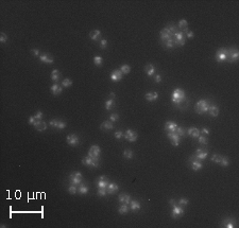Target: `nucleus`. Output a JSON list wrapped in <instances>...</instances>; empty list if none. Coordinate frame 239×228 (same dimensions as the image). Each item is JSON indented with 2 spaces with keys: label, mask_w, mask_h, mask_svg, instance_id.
I'll use <instances>...</instances> for the list:
<instances>
[{
  "label": "nucleus",
  "mask_w": 239,
  "mask_h": 228,
  "mask_svg": "<svg viewBox=\"0 0 239 228\" xmlns=\"http://www.w3.org/2000/svg\"><path fill=\"white\" fill-rule=\"evenodd\" d=\"M171 101L173 104H176V106L181 107L182 105H187L188 102L186 100V96H185V92H184L183 89L181 88H176L173 90L171 96Z\"/></svg>",
  "instance_id": "1"
},
{
  "label": "nucleus",
  "mask_w": 239,
  "mask_h": 228,
  "mask_svg": "<svg viewBox=\"0 0 239 228\" xmlns=\"http://www.w3.org/2000/svg\"><path fill=\"white\" fill-rule=\"evenodd\" d=\"M209 105H210V103H209L207 100H200V101L197 103V105H196L194 110L198 112V114H204V112H207Z\"/></svg>",
  "instance_id": "2"
},
{
  "label": "nucleus",
  "mask_w": 239,
  "mask_h": 228,
  "mask_svg": "<svg viewBox=\"0 0 239 228\" xmlns=\"http://www.w3.org/2000/svg\"><path fill=\"white\" fill-rule=\"evenodd\" d=\"M172 38H173V41H174L176 46H184L185 45V41H186V39H185L184 32H182V31H178V32H176V33L173 34Z\"/></svg>",
  "instance_id": "3"
},
{
  "label": "nucleus",
  "mask_w": 239,
  "mask_h": 228,
  "mask_svg": "<svg viewBox=\"0 0 239 228\" xmlns=\"http://www.w3.org/2000/svg\"><path fill=\"white\" fill-rule=\"evenodd\" d=\"M69 181L71 183V185L79 186L83 181V175L80 172H72L69 175Z\"/></svg>",
  "instance_id": "4"
},
{
  "label": "nucleus",
  "mask_w": 239,
  "mask_h": 228,
  "mask_svg": "<svg viewBox=\"0 0 239 228\" xmlns=\"http://www.w3.org/2000/svg\"><path fill=\"white\" fill-rule=\"evenodd\" d=\"M82 164L84 166H89V167L97 168V167H99V158H93L90 157L89 155H87L85 157H83Z\"/></svg>",
  "instance_id": "5"
},
{
  "label": "nucleus",
  "mask_w": 239,
  "mask_h": 228,
  "mask_svg": "<svg viewBox=\"0 0 239 228\" xmlns=\"http://www.w3.org/2000/svg\"><path fill=\"white\" fill-rule=\"evenodd\" d=\"M184 208L183 207H181L180 205H174L172 206V210H171V217H173V219H178V217H181L182 215L184 214Z\"/></svg>",
  "instance_id": "6"
},
{
  "label": "nucleus",
  "mask_w": 239,
  "mask_h": 228,
  "mask_svg": "<svg viewBox=\"0 0 239 228\" xmlns=\"http://www.w3.org/2000/svg\"><path fill=\"white\" fill-rule=\"evenodd\" d=\"M228 60L230 63H236L239 58V51L236 48H232L231 50H228Z\"/></svg>",
  "instance_id": "7"
},
{
  "label": "nucleus",
  "mask_w": 239,
  "mask_h": 228,
  "mask_svg": "<svg viewBox=\"0 0 239 228\" xmlns=\"http://www.w3.org/2000/svg\"><path fill=\"white\" fill-rule=\"evenodd\" d=\"M228 52L226 49H224V48L219 49L216 53V60H218L219 63L225 62V60H228Z\"/></svg>",
  "instance_id": "8"
},
{
  "label": "nucleus",
  "mask_w": 239,
  "mask_h": 228,
  "mask_svg": "<svg viewBox=\"0 0 239 228\" xmlns=\"http://www.w3.org/2000/svg\"><path fill=\"white\" fill-rule=\"evenodd\" d=\"M167 136H168L169 140L171 141V144L174 146H178L181 142V137L179 135L176 134V132H168L167 133Z\"/></svg>",
  "instance_id": "9"
},
{
  "label": "nucleus",
  "mask_w": 239,
  "mask_h": 228,
  "mask_svg": "<svg viewBox=\"0 0 239 228\" xmlns=\"http://www.w3.org/2000/svg\"><path fill=\"white\" fill-rule=\"evenodd\" d=\"M221 226L225 228H234L237 227V222L233 217H226L221 222Z\"/></svg>",
  "instance_id": "10"
},
{
  "label": "nucleus",
  "mask_w": 239,
  "mask_h": 228,
  "mask_svg": "<svg viewBox=\"0 0 239 228\" xmlns=\"http://www.w3.org/2000/svg\"><path fill=\"white\" fill-rule=\"evenodd\" d=\"M189 161L191 162V169H192L194 171H200V170L203 168V165H202L201 160L197 159L194 156H191Z\"/></svg>",
  "instance_id": "11"
},
{
  "label": "nucleus",
  "mask_w": 239,
  "mask_h": 228,
  "mask_svg": "<svg viewBox=\"0 0 239 228\" xmlns=\"http://www.w3.org/2000/svg\"><path fill=\"white\" fill-rule=\"evenodd\" d=\"M124 137L127 139L128 141L134 142L135 140H137V138H138V134L135 133L134 131H132V130H128V131L124 133Z\"/></svg>",
  "instance_id": "12"
},
{
  "label": "nucleus",
  "mask_w": 239,
  "mask_h": 228,
  "mask_svg": "<svg viewBox=\"0 0 239 228\" xmlns=\"http://www.w3.org/2000/svg\"><path fill=\"white\" fill-rule=\"evenodd\" d=\"M66 141H67V143L69 146H75L80 143V139H79V137L75 134H71V135H68L67 137H66Z\"/></svg>",
  "instance_id": "13"
},
{
  "label": "nucleus",
  "mask_w": 239,
  "mask_h": 228,
  "mask_svg": "<svg viewBox=\"0 0 239 228\" xmlns=\"http://www.w3.org/2000/svg\"><path fill=\"white\" fill-rule=\"evenodd\" d=\"M96 183H97V187L98 188H104V189H106L107 185L111 183V181L108 180V178L106 177V176H100V177H98L97 178Z\"/></svg>",
  "instance_id": "14"
},
{
  "label": "nucleus",
  "mask_w": 239,
  "mask_h": 228,
  "mask_svg": "<svg viewBox=\"0 0 239 228\" xmlns=\"http://www.w3.org/2000/svg\"><path fill=\"white\" fill-rule=\"evenodd\" d=\"M101 153V150L98 146H91L89 151H88V155L93 158H99Z\"/></svg>",
  "instance_id": "15"
},
{
  "label": "nucleus",
  "mask_w": 239,
  "mask_h": 228,
  "mask_svg": "<svg viewBox=\"0 0 239 228\" xmlns=\"http://www.w3.org/2000/svg\"><path fill=\"white\" fill-rule=\"evenodd\" d=\"M160 36H161V41L162 43H164V41H168V39H170V38H172V35L171 32L167 29V28H164L163 30L161 31V33H160Z\"/></svg>",
  "instance_id": "16"
},
{
  "label": "nucleus",
  "mask_w": 239,
  "mask_h": 228,
  "mask_svg": "<svg viewBox=\"0 0 239 228\" xmlns=\"http://www.w3.org/2000/svg\"><path fill=\"white\" fill-rule=\"evenodd\" d=\"M207 155H208L207 151H205V150H203V149H197V151H196V153H194V156L197 158V159H199V160H204V159L207 157Z\"/></svg>",
  "instance_id": "17"
},
{
  "label": "nucleus",
  "mask_w": 239,
  "mask_h": 228,
  "mask_svg": "<svg viewBox=\"0 0 239 228\" xmlns=\"http://www.w3.org/2000/svg\"><path fill=\"white\" fill-rule=\"evenodd\" d=\"M122 78H124V73L120 71V69H116V70H114L112 72V74H111V80H112L113 82H118V81H120Z\"/></svg>",
  "instance_id": "18"
},
{
  "label": "nucleus",
  "mask_w": 239,
  "mask_h": 228,
  "mask_svg": "<svg viewBox=\"0 0 239 228\" xmlns=\"http://www.w3.org/2000/svg\"><path fill=\"white\" fill-rule=\"evenodd\" d=\"M118 190H119V186L115 183H109L107 185V187H106V192H107V194H109V195L117 193V191Z\"/></svg>",
  "instance_id": "19"
},
{
  "label": "nucleus",
  "mask_w": 239,
  "mask_h": 228,
  "mask_svg": "<svg viewBox=\"0 0 239 228\" xmlns=\"http://www.w3.org/2000/svg\"><path fill=\"white\" fill-rule=\"evenodd\" d=\"M178 128V124L174 121H167L165 123V131L167 132H176Z\"/></svg>",
  "instance_id": "20"
},
{
  "label": "nucleus",
  "mask_w": 239,
  "mask_h": 228,
  "mask_svg": "<svg viewBox=\"0 0 239 228\" xmlns=\"http://www.w3.org/2000/svg\"><path fill=\"white\" fill-rule=\"evenodd\" d=\"M50 90H51V92H52L54 96H57V94H62V91H63V86L60 85L59 83H55V84H53L52 86L50 87Z\"/></svg>",
  "instance_id": "21"
},
{
  "label": "nucleus",
  "mask_w": 239,
  "mask_h": 228,
  "mask_svg": "<svg viewBox=\"0 0 239 228\" xmlns=\"http://www.w3.org/2000/svg\"><path fill=\"white\" fill-rule=\"evenodd\" d=\"M39 60L44 64H52L54 60H53L52 56L49 55L48 53H44V54H41V56H39Z\"/></svg>",
  "instance_id": "22"
},
{
  "label": "nucleus",
  "mask_w": 239,
  "mask_h": 228,
  "mask_svg": "<svg viewBox=\"0 0 239 228\" xmlns=\"http://www.w3.org/2000/svg\"><path fill=\"white\" fill-rule=\"evenodd\" d=\"M207 112H208L209 115L212 117H214V118H216L218 115H219V108H218V106H216V105H213L210 104L208 107V110H207Z\"/></svg>",
  "instance_id": "23"
},
{
  "label": "nucleus",
  "mask_w": 239,
  "mask_h": 228,
  "mask_svg": "<svg viewBox=\"0 0 239 228\" xmlns=\"http://www.w3.org/2000/svg\"><path fill=\"white\" fill-rule=\"evenodd\" d=\"M34 127H35V130L38 132H44L47 128V124L44 122V121H41V120H39V121H36L35 123H34L33 125Z\"/></svg>",
  "instance_id": "24"
},
{
  "label": "nucleus",
  "mask_w": 239,
  "mask_h": 228,
  "mask_svg": "<svg viewBox=\"0 0 239 228\" xmlns=\"http://www.w3.org/2000/svg\"><path fill=\"white\" fill-rule=\"evenodd\" d=\"M187 133H188V135L190 136V137H192V138H198L199 136H200V130H198L197 127H190V128H188V131H187Z\"/></svg>",
  "instance_id": "25"
},
{
  "label": "nucleus",
  "mask_w": 239,
  "mask_h": 228,
  "mask_svg": "<svg viewBox=\"0 0 239 228\" xmlns=\"http://www.w3.org/2000/svg\"><path fill=\"white\" fill-rule=\"evenodd\" d=\"M142 208L140 206V203L137 202V201H131L130 202V210L133 211V212H136V211H139Z\"/></svg>",
  "instance_id": "26"
},
{
  "label": "nucleus",
  "mask_w": 239,
  "mask_h": 228,
  "mask_svg": "<svg viewBox=\"0 0 239 228\" xmlns=\"http://www.w3.org/2000/svg\"><path fill=\"white\" fill-rule=\"evenodd\" d=\"M89 37L91 41H101V32L99 30H93L91 32L89 33Z\"/></svg>",
  "instance_id": "27"
},
{
  "label": "nucleus",
  "mask_w": 239,
  "mask_h": 228,
  "mask_svg": "<svg viewBox=\"0 0 239 228\" xmlns=\"http://www.w3.org/2000/svg\"><path fill=\"white\" fill-rule=\"evenodd\" d=\"M119 202L122 203V204H127V205H129L130 202H131V196L129 194H127V193H121V194L119 195Z\"/></svg>",
  "instance_id": "28"
},
{
  "label": "nucleus",
  "mask_w": 239,
  "mask_h": 228,
  "mask_svg": "<svg viewBox=\"0 0 239 228\" xmlns=\"http://www.w3.org/2000/svg\"><path fill=\"white\" fill-rule=\"evenodd\" d=\"M145 72L147 73L148 76H153L155 73V67H154L152 64H148L146 67H145Z\"/></svg>",
  "instance_id": "29"
},
{
  "label": "nucleus",
  "mask_w": 239,
  "mask_h": 228,
  "mask_svg": "<svg viewBox=\"0 0 239 228\" xmlns=\"http://www.w3.org/2000/svg\"><path fill=\"white\" fill-rule=\"evenodd\" d=\"M145 98H146L147 101H150V102L156 101L157 99H158V94L157 92H148L145 96Z\"/></svg>",
  "instance_id": "30"
},
{
  "label": "nucleus",
  "mask_w": 239,
  "mask_h": 228,
  "mask_svg": "<svg viewBox=\"0 0 239 228\" xmlns=\"http://www.w3.org/2000/svg\"><path fill=\"white\" fill-rule=\"evenodd\" d=\"M113 127H114V125H113L112 121H104V122L100 125L101 130H104V131H109V130H113Z\"/></svg>",
  "instance_id": "31"
},
{
  "label": "nucleus",
  "mask_w": 239,
  "mask_h": 228,
  "mask_svg": "<svg viewBox=\"0 0 239 228\" xmlns=\"http://www.w3.org/2000/svg\"><path fill=\"white\" fill-rule=\"evenodd\" d=\"M61 79V72L57 69H54V70H52V72H51V80L52 81H54L55 83H57L59 81H60Z\"/></svg>",
  "instance_id": "32"
},
{
  "label": "nucleus",
  "mask_w": 239,
  "mask_h": 228,
  "mask_svg": "<svg viewBox=\"0 0 239 228\" xmlns=\"http://www.w3.org/2000/svg\"><path fill=\"white\" fill-rule=\"evenodd\" d=\"M78 193L79 194H82V195L87 194V193H88V187H86L84 183H81L78 187Z\"/></svg>",
  "instance_id": "33"
},
{
  "label": "nucleus",
  "mask_w": 239,
  "mask_h": 228,
  "mask_svg": "<svg viewBox=\"0 0 239 228\" xmlns=\"http://www.w3.org/2000/svg\"><path fill=\"white\" fill-rule=\"evenodd\" d=\"M179 28L182 30V32L187 31L188 30V21L185 20V19H181L179 21Z\"/></svg>",
  "instance_id": "34"
},
{
  "label": "nucleus",
  "mask_w": 239,
  "mask_h": 228,
  "mask_svg": "<svg viewBox=\"0 0 239 228\" xmlns=\"http://www.w3.org/2000/svg\"><path fill=\"white\" fill-rule=\"evenodd\" d=\"M163 45L168 49H171V48H174V47H176V44H174L173 38H170V39H168V41H164V43H163Z\"/></svg>",
  "instance_id": "35"
},
{
  "label": "nucleus",
  "mask_w": 239,
  "mask_h": 228,
  "mask_svg": "<svg viewBox=\"0 0 239 228\" xmlns=\"http://www.w3.org/2000/svg\"><path fill=\"white\" fill-rule=\"evenodd\" d=\"M129 206L127 205V204H124V205H121L118 208V212L120 213V214H127L128 212H129Z\"/></svg>",
  "instance_id": "36"
},
{
  "label": "nucleus",
  "mask_w": 239,
  "mask_h": 228,
  "mask_svg": "<svg viewBox=\"0 0 239 228\" xmlns=\"http://www.w3.org/2000/svg\"><path fill=\"white\" fill-rule=\"evenodd\" d=\"M198 141L200 144H202V146H207V143H208V139L206 138L205 136H203V135H200L198 137Z\"/></svg>",
  "instance_id": "37"
},
{
  "label": "nucleus",
  "mask_w": 239,
  "mask_h": 228,
  "mask_svg": "<svg viewBox=\"0 0 239 228\" xmlns=\"http://www.w3.org/2000/svg\"><path fill=\"white\" fill-rule=\"evenodd\" d=\"M114 105H115L114 100H113V99H109V100H107V101L105 102V109H106V110H111V109L114 107Z\"/></svg>",
  "instance_id": "38"
},
{
  "label": "nucleus",
  "mask_w": 239,
  "mask_h": 228,
  "mask_svg": "<svg viewBox=\"0 0 239 228\" xmlns=\"http://www.w3.org/2000/svg\"><path fill=\"white\" fill-rule=\"evenodd\" d=\"M188 204H189V199H188V198H185V197L180 198L179 203H178V205H180L181 207H183V208H185Z\"/></svg>",
  "instance_id": "39"
},
{
  "label": "nucleus",
  "mask_w": 239,
  "mask_h": 228,
  "mask_svg": "<svg viewBox=\"0 0 239 228\" xmlns=\"http://www.w3.org/2000/svg\"><path fill=\"white\" fill-rule=\"evenodd\" d=\"M120 71H121L124 74H128V73L131 71V67H130L129 65H122V66L120 67Z\"/></svg>",
  "instance_id": "40"
},
{
  "label": "nucleus",
  "mask_w": 239,
  "mask_h": 228,
  "mask_svg": "<svg viewBox=\"0 0 239 228\" xmlns=\"http://www.w3.org/2000/svg\"><path fill=\"white\" fill-rule=\"evenodd\" d=\"M68 192H69L70 194H75V193H78V186H75V185H70V186L68 187Z\"/></svg>",
  "instance_id": "41"
},
{
  "label": "nucleus",
  "mask_w": 239,
  "mask_h": 228,
  "mask_svg": "<svg viewBox=\"0 0 239 228\" xmlns=\"http://www.w3.org/2000/svg\"><path fill=\"white\" fill-rule=\"evenodd\" d=\"M97 194H98V196H100V197H104L105 195H107L106 189H104V188H98Z\"/></svg>",
  "instance_id": "42"
},
{
  "label": "nucleus",
  "mask_w": 239,
  "mask_h": 228,
  "mask_svg": "<svg viewBox=\"0 0 239 228\" xmlns=\"http://www.w3.org/2000/svg\"><path fill=\"white\" fill-rule=\"evenodd\" d=\"M93 63H95V65L96 66H101L102 65V63H103V58L101 57V56L97 55L93 57Z\"/></svg>",
  "instance_id": "43"
},
{
  "label": "nucleus",
  "mask_w": 239,
  "mask_h": 228,
  "mask_svg": "<svg viewBox=\"0 0 239 228\" xmlns=\"http://www.w3.org/2000/svg\"><path fill=\"white\" fill-rule=\"evenodd\" d=\"M124 157L126 159H132L133 158V152L131 150H126L124 152Z\"/></svg>",
  "instance_id": "44"
},
{
  "label": "nucleus",
  "mask_w": 239,
  "mask_h": 228,
  "mask_svg": "<svg viewBox=\"0 0 239 228\" xmlns=\"http://www.w3.org/2000/svg\"><path fill=\"white\" fill-rule=\"evenodd\" d=\"M210 159H212V161H214V162L220 165V161H221V159H222V156L219 155V154H215V155H213V157L210 158Z\"/></svg>",
  "instance_id": "45"
},
{
  "label": "nucleus",
  "mask_w": 239,
  "mask_h": 228,
  "mask_svg": "<svg viewBox=\"0 0 239 228\" xmlns=\"http://www.w3.org/2000/svg\"><path fill=\"white\" fill-rule=\"evenodd\" d=\"M176 133L178 135H179L180 137H183V136H185V134H186V131H185V128H184V127L178 126V128H176Z\"/></svg>",
  "instance_id": "46"
},
{
  "label": "nucleus",
  "mask_w": 239,
  "mask_h": 228,
  "mask_svg": "<svg viewBox=\"0 0 239 228\" xmlns=\"http://www.w3.org/2000/svg\"><path fill=\"white\" fill-rule=\"evenodd\" d=\"M228 164H230V159H228V157H225V156H222V159H221L220 161V165L222 166V167H228Z\"/></svg>",
  "instance_id": "47"
},
{
  "label": "nucleus",
  "mask_w": 239,
  "mask_h": 228,
  "mask_svg": "<svg viewBox=\"0 0 239 228\" xmlns=\"http://www.w3.org/2000/svg\"><path fill=\"white\" fill-rule=\"evenodd\" d=\"M72 85V81L70 79H65L62 81V86L63 87H70Z\"/></svg>",
  "instance_id": "48"
},
{
  "label": "nucleus",
  "mask_w": 239,
  "mask_h": 228,
  "mask_svg": "<svg viewBox=\"0 0 239 228\" xmlns=\"http://www.w3.org/2000/svg\"><path fill=\"white\" fill-rule=\"evenodd\" d=\"M59 124H60V120H56V119H54V120H51L50 122H49V125L51 127H55V128H57L59 127Z\"/></svg>",
  "instance_id": "49"
},
{
  "label": "nucleus",
  "mask_w": 239,
  "mask_h": 228,
  "mask_svg": "<svg viewBox=\"0 0 239 228\" xmlns=\"http://www.w3.org/2000/svg\"><path fill=\"white\" fill-rule=\"evenodd\" d=\"M166 28H167V29H168V30L171 32L172 35L176 33V32H178V31H179V30H178V28H176V26H173V25H169V26L166 27Z\"/></svg>",
  "instance_id": "50"
},
{
  "label": "nucleus",
  "mask_w": 239,
  "mask_h": 228,
  "mask_svg": "<svg viewBox=\"0 0 239 228\" xmlns=\"http://www.w3.org/2000/svg\"><path fill=\"white\" fill-rule=\"evenodd\" d=\"M118 119H119V116H118V114H112L111 116H109V121H112V122H116V121H118Z\"/></svg>",
  "instance_id": "51"
},
{
  "label": "nucleus",
  "mask_w": 239,
  "mask_h": 228,
  "mask_svg": "<svg viewBox=\"0 0 239 228\" xmlns=\"http://www.w3.org/2000/svg\"><path fill=\"white\" fill-rule=\"evenodd\" d=\"M184 35L186 36L187 38H194V32L192 31H190V30H187V31H185L184 32Z\"/></svg>",
  "instance_id": "52"
},
{
  "label": "nucleus",
  "mask_w": 239,
  "mask_h": 228,
  "mask_svg": "<svg viewBox=\"0 0 239 228\" xmlns=\"http://www.w3.org/2000/svg\"><path fill=\"white\" fill-rule=\"evenodd\" d=\"M106 46H107V41H106L105 38H102L100 41V47L102 49H105L106 48Z\"/></svg>",
  "instance_id": "53"
},
{
  "label": "nucleus",
  "mask_w": 239,
  "mask_h": 228,
  "mask_svg": "<svg viewBox=\"0 0 239 228\" xmlns=\"http://www.w3.org/2000/svg\"><path fill=\"white\" fill-rule=\"evenodd\" d=\"M8 41V36H7V34L4 33H1L0 34V43H5V41Z\"/></svg>",
  "instance_id": "54"
},
{
  "label": "nucleus",
  "mask_w": 239,
  "mask_h": 228,
  "mask_svg": "<svg viewBox=\"0 0 239 228\" xmlns=\"http://www.w3.org/2000/svg\"><path fill=\"white\" fill-rule=\"evenodd\" d=\"M35 119H36V121H39V120L43 119V112H41V110H38L36 114H35Z\"/></svg>",
  "instance_id": "55"
},
{
  "label": "nucleus",
  "mask_w": 239,
  "mask_h": 228,
  "mask_svg": "<svg viewBox=\"0 0 239 228\" xmlns=\"http://www.w3.org/2000/svg\"><path fill=\"white\" fill-rule=\"evenodd\" d=\"M124 137V133L121 131H117V132H115V138H117V139H121Z\"/></svg>",
  "instance_id": "56"
},
{
  "label": "nucleus",
  "mask_w": 239,
  "mask_h": 228,
  "mask_svg": "<svg viewBox=\"0 0 239 228\" xmlns=\"http://www.w3.org/2000/svg\"><path fill=\"white\" fill-rule=\"evenodd\" d=\"M31 53H32L35 57H39V56H41V53H39V51H38L37 49H32V50H31Z\"/></svg>",
  "instance_id": "57"
},
{
  "label": "nucleus",
  "mask_w": 239,
  "mask_h": 228,
  "mask_svg": "<svg viewBox=\"0 0 239 228\" xmlns=\"http://www.w3.org/2000/svg\"><path fill=\"white\" fill-rule=\"evenodd\" d=\"M36 122V119H35V117L34 116H31L30 118H29V121H28V123L30 124V125H34V123Z\"/></svg>",
  "instance_id": "58"
},
{
  "label": "nucleus",
  "mask_w": 239,
  "mask_h": 228,
  "mask_svg": "<svg viewBox=\"0 0 239 228\" xmlns=\"http://www.w3.org/2000/svg\"><path fill=\"white\" fill-rule=\"evenodd\" d=\"M155 83H161L162 82V75L161 74H156L155 75V79H154Z\"/></svg>",
  "instance_id": "59"
},
{
  "label": "nucleus",
  "mask_w": 239,
  "mask_h": 228,
  "mask_svg": "<svg viewBox=\"0 0 239 228\" xmlns=\"http://www.w3.org/2000/svg\"><path fill=\"white\" fill-rule=\"evenodd\" d=\"M200 133H202V134H205V135H208L209 134V130L208 128H206V127H203L201 131H200Z\"/></svg>",
  "instance_id": "60"
},
{
  "label": "nucleus",
  "mask_w": 239,
  "mask_h": 228,
  "mask_svg": "<svg viewBox=\"0 0 239 228\" xmlns=\"http://www.w3.org/2000/svg\"><path fill=\"white\" fill-rule=\"evenodd\" d=\"M169 204L171 206H174V205H176V202L173 199V198H171V199H169Z\"/></svg>",
  "instance_id": "61"
}]
</instances>
